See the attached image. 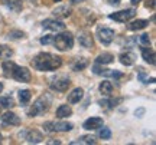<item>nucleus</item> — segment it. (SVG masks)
<instances>
[{
    "label": "nucleus",
    "mask_w": 156,
    "mask_h": 145,
    "mask_svg": "<svg viewBox=\"0 0 156 145\" xmlns=\"http://www.w3.org/2000/svg\"><path fill=\"white\" fill-rule=\"evenodd\" d=\"M62 65V58L56 56L49 52H41L34 58L32 61V66L36 71L41 72H51V71H56L59 69Z\"/></svg>",
    "instance_id": "f257e3e1"
},
{
    "label": "nucleus",
    "mask_w": 156,
    "mask_h": 145,
    "mask_svg": "<svg viewBox=\"0 0 156 145\" xmlns=\"http://www.w3.org/2000/svg\"><path fill=\"white\" fill-rule=\"evenodd\" d=\"M51 104H52V96L49 94H44L41 95L38 99L34 102V105L30 106V109L28 111L29 117H38V115H42L49 109Z\"/></svg>",
    "instance_id": "f03ea898"
},
{
    "label": "nucleus",
    "mask_w": 156,
    "mask_h": 145,
    "mask_svg": "<svg viewBox=\"0 0 156 145\" xmlns=\"http://www.w3.org/2000/svg\"><path fill=\"white\" fill-rule=\"evenodd\" d=\"M54 46H55L58 50L61 52H65V50L73 49L74 46V36L71 32H65V30H61L59 33L54 36Z\"/></svg>",
    "instance_id": "7ed1b4c3"
},
{
    "label": "nucleus",
    "mask_w": 156,
    "mask_h": 145,
    "mask_svg": "<svg viewBox=\"0 0 156 145\" xmlns=\"http://www.w3.org/2000/svg\"><path fill=\"white\" fill-rule=\"evenodd\" d=\"M73 124L67 122V121H48L44 124V129L45 132H68L73 129Z\"/></svg>",
    "instance_id": "20e7f679"
},
{
    "label": "nucleus",
    "mask_w": 156,
    "mask_h": 145,
    "mask_svg": "<svg viewBox=\"0 0 156 145\" xmlns=\"http://www.w3.org/2000/svg\"><path fill=\"white\" fill-rule=\"evenodd\" d=\"M134 16H136V10H134V9H124V10H120V12H116V13L108 15V17H110L112 20H116V22H119V23L130 22Z\"/></svg>",
    "instance_id": "39448f33"
},
{
    "label": "nucleus",
    "mask_w": 156,
    "mask_h": 145,
    "mask_svg": "<svg viewBox=\"0 0 156 145\" xmlns=\"http://www.w3.org/2000/svg\"><path fill=\"white\" fill-rule=\"evenodd\" d=\"M95 36L98 38V40H100L103 45H110L113 40H114L116 33H114V30L110 28H101V26H98Z\"/></svg>",
    "instance_id": "423d86ee"
},
{
    "label": "nucleus",
    "mask_w": 156,
    "mask_h": 145,
    "mask_svg": "<svg viewBox=\"0 0 156 145\" xmlns=\"http://www.w3.org/2000/svg\"><path fill=\"white\" fill-rule=\"evenodd\" d=\"M10 78H13L15 81H17V82L28 84V82H30V79H32V75H30V71H29L28 68L16 66L15 68V71H13V73H12Z\"/></svg>",
    "instance_id": "0eeeda50"
},
{
    "label": "nucleus",
    "mask_w": 156,
    "mask_h": 145,
    "mask_svg": "<svg viewBox=\"0 0 156 145\" xmlns=\"http://www.w3.org/2000/svg\"><path fill=\"white\" fill-rule=\"evenodd\" d=\"M69 86H71V81H69V78H65V76H59L51 82V89L56 91V92H65V91H68Z\"/></svg>",
    "instance_id": "6e6552de"
},
{
    "label": "nucleus",
    "mask_w": 156,
    "mask_h": 145,
    "mask_svg": "<svg viewBox=\"0 0 156 145\" xmlns=\"http://www.w3.org/2000/svg\"><path fill=\"white\" fill-rule=\"evenodd\" d=\"M20 137H23L29 144H41L44 141V135H42V132H39L38 129L23 131V132H20Z\"/></svg>",
    "instance_id": "1a4fd4ad"
},
{
    "label": "nucleus",
    "mask_w": 156,
    "mask_h": 145,
    "mask_svg": "<svg viewBox=\"0 0 156 145\" xmlns=\"http://www.w3.org/2000/svg\"><path fill=\"white\" fill-rule=\"evenodd\" d=\"M42 26H44V29H48V30H52V32L65 30V23L62 20H58V19H46V20L42 22Z\"/></svg>",
    "instance_id": "9d476101"
},
{
    "label": "nucleus",
    "mask_w": 156,
    "mask_h": 145,
    "mask_svg": "<svg viewBox=\"0 0 156 145\" xmlns=\"http://www.w3.org/2000/svg\"><path fill=\"white\" fill-rule=\"evenodd\" d=\"M78 43L85 48V49H91L94 46V39H93V35L87 32V30H81L78 33Z\"/></svg>",
    "instance_id": "9b49d317"
},
{
    "label": "nucleus",
    "mask_w": 156,
    "mask_h": 145,
    "mask_svg": "<svg viewBox=\"0 0 156 145\" xmlns=\"http://www.w3.org/2000/svg\"><path fill=\"white\" fill-rule=\"evenodd\" d=\"M103 124H104L103 118H100V117H91V118H88L87 121H84L83 128L87 129V131H95V129L101 128V127H103Z\"/></svg>",
    "instance_id": "f8f14e48"
},
{
    "label": "nucleus",
    "mask_w": 156,
    "mask_h": 145,
    "mask_svg": "<svg viewBox=\"0 0 156 145\" xmlns=\"http://www.w3.org/2000/svg\"><path fill=\"white\" fill-rule=\"evenodd\" d=\"M2 122L5 125H12V127H19L20 125V118L17 117L15 112L7 111L2 115Z\"/></svg>",
    "instance_id": "ddd939ff"
},
{
    "label": "nucleus",
    "mask_w": 156,
    "mask_h": 145,
    "mask_svg": "<svg viewBox=\"0 0 156 145\" xmlns=\"http://www.w3.org/2000/svg\"><path fill=\"white\" fill-rule=\"evenodd\" d=\"M119 59H120V63H122V65H124V66H133L134 63H136L137 56H136V53H134V52L127 50V52H123Z\"/></svg>",
    "instance_id": "4468645a"
},
{
    "label": "nucleus",
    "mask_w": 156,
    "mask_h": 145,
    "mask_svg": "<svg viewBox=\"0 0 156 145\" xmlns=\"http://www.w3.org/2000/svg\"><path fill=\"white\" fill-rule=\"evenodd\" d=\"M52 15H54L56 19H65V17L71 16V7L67 5H61L52 10Z\"/></svg>",
    "instance_id": "2eb2a0df"
},
{
    "label": "nucleus",
    "mask_w": 156,
    "mask_h": 145,
    "mask_svg": "<svg viewBox=\"0 0 156 145\" xmlns=\"http://www.w3.org/2000/svg\"><path fill=\"white\" fill-rule=\"evenodd\" d=\"M140 50H142V58L145 59L146 63H149V65H155V52H153V49H151L149 46H142L140 48Z\"/></svg>",
    "instance_id": "dca6fc26"
},
{
    "label": "nucleus",
    "mask_w": 156,
    "mask_h": 145,
    "mask_svg": "<svg viewBox=\"0 0 156 145\" xmlns=\"http://www.w3.org/2000/svg\"><path fill=\"white\" fill-rule=\"evenodd\" d=\"M0 2H2L7 9H10V10L15 12V13H19V12H22V9H23L22 0H0Z\"/></svg>",
    "instance_id": "f3484780"
},
{
    "label": "nucleus",
    "mask_w": 156,
    "mask_h": 145,
    "mask_svg": "<svg viewBox=\"0 0 156 145\" xmlns=\"http://www.w3.org/2000/svg\"><path fill=\"white\" fill-rule=\"evenodd\" d=\"M113 62H114V55L110 52H103L95 58V63L98 65H110Z\"/></svg>",
    "instance_id": "a211bd4d"
},
{
    "label": "nucleus",
    "mask_w": 156,
    "mask_h": 145,
    "mask_svg": "<svg viewBox=\"0 0 156 145\" xmlns=\"http://www.w3.org/2000/svg\"><path fill=\"white\" fill-rule=\"evenodd\" d=\"M83 95H84L83 88H75V89H73L68 94V102L69 104H78L80 101L83 99Z\"/></svg>",
    "instance_id": "6ab92c4d"
},
{
    "label": "nucleus",
    "mask_w": 156,
    "mask_h": 145,
    "mask_svg": "<svg viewBox=\"0 0 156 145\" xmlns=\"http://www.w3.org/2000/svg\"><path fill=\"white\" fill-rule=\"evenodd\" d=\"M56 118L59 119H64V118H68L73 115V108L69 105H59L56 108V112H55Z\"/></svg>",
    "instance_id": "aec40b11"
},
{
    "label": "nucleus",
    "mask_w": 156,
    "mask_h": 145,
    "mask_svg": "<svg viewBox=\"0 0 156 145\" xmlns=\"http://www.w3.org/2000/svg\"><path fill=\"white\" fill-rule=\"evenodd\" d=\"M149 26V20L146 19H137V20H133L132 23H129V30H142Z\"/></svg>",
    "instance_id": "412c9836"
},
{
    "label": "nucleus",
    "mask_w": 156,
    "mask_h": 145,
    "mask_svg": "<svg viewBox=\"0 0 156 145\" xmlns=\"http://www.w3.org/2000/svg\"><path fill=\"white\" fill-rule=\"evenodd\" d=\"M17 65L13 61H9V59H6L5 62H3V65H2V69H3V75H5L6 78H10L12 73H13V71H15V68H16Z\"/></svg>",
    "instance_id": "4be33fe9"
},
{
    "label": "nucleus",
    "mask_w": 156,
    "mask_h": 145,
    "mask_svg": "<svg viewBox=\"0 0 156 145\" xmlns=\"http://www.w3.org/2000/svg\"><path fill=\"white\" fill-rule=\"evenodd\" d=\"M98 89H100L101 95L110 96L113 94V84L110 82V81H103V82L100 84V86H98Z\"/></svg>",
    "instance_id": "5701e85b"
},
{
    "label": "nucleus",
    "mask_w": 156,
    "mask_h": 145,
    "mask_svg": "<svg viewBox=\"0 0 156 145\" xmlns=\"http://www.w3.org/2000/svg\"><path fill=\"white\" fill-rule=\"evenodd\" d=\"M88 59H85V58H78L77 61L73 63V71L75 72H80V71H84L85 68L88 66Z\"/></svg>",
    "instance_id": "b1692460"
},
{
    "label": "nucleus",
    "mask_w": 156,
    "mask_h": 145,
    "mask_svg": "<svg viewBox=\"0 0 156 145\" xmlns=\"http://www.w3.org/2000/svg\"><path fill=\"white\" fill-rule=\"evenodd\" d=\"M97 141H95V138L93 137V135H83V137H80L78 138V141H73L71 142V145H78V144H95Z\"/></svg>",
    "instance_id": "393cba45"
},
{
    "label": "nucleus",
    "mask_w": 156,
    "mask_h": 145,
    "mask_svg": "<svg viewBox=\"0 0 156 145\" xmlns=\"http://www.w3.org/2000/svg\"><path fill=\"white\" fill-rule=\"evenodd\" d=\"M30 98H32V94H30L29 89H23L19 92V102L22 105H28L29 102H30Z\"/></svg>",
    "instance_id": "a878e982"
},
{
    "label": "nucleus",
    "mask_w": 156,
    "mask_h": 145,
    "mask_svg": "<svg viewBox=\"0 0 156 145\" xmlns=\"http://www.w3.org/2000/svg\"><path fill=\"white\" fill-rule=\"evenodd\" d=\"M15 106V99L12 96H2L0 98V108H5V109H10Z\"/></svg>",
    "instance_id": "bb28decb"
},
{
    "label": "nucleus",
    "mask_w": 156,
    "mask_h": 145,
    "mask_svg": "<svg viewBox=\"0 0 156 145\" xmlns=\"http://www.w3.org/2000/svg\"><path fill=\"white\" fill-rule=\"evenodd\" d=\"M13 50L6 45H0V59H10Z\"/></svg>",
    "instance_id": "cd10ccee"
},
{
    "label": "nucleus",
    "mask_w": 156,
    "mask_h": 145,
    "mask_svg": "<svg viewBox=\"0 0 156 145\" xmlns=\"http://www.w3.org/2000/svg\"><path fill=\"white\" fill-rule=\"evenodd\" d=\"M7 36H9V39L19 40V39H23V38H25V32H22V30H10Z\"/></svg>",
    "instance_id": "c85d7f7f"
},
{
    "label": "nucleus",
    "mask_w": 156,
    "mask_h": 145,
    "mask_svg": "<svg viewBox=\"0 0 156 145\" xmlns=\"http://www.w3.org/2000/svg\"><path fill=\"white\" fill-rule=\"evenodd\" d=\"M98 137H100L101 140H110V138H112V131H110V128H101L100 132H98Z\"/></svg>",
    "instance_id": "c756f323"
},
{
    "label": "nucleus",
    "mask_w": 156,
    "mask_h": 145,
    "mask_svg": "<svg viewBox=\"0 0 156 145\" xmlns=\"http://www.w3.org/2000/svg\"><path fill=\"white\" fill-rule=\"evenodd\" d=\"M140 43H142V46H149V45H151V39H149V35H147V33L140 35Z\"/></svg>",
    "instance_id": "7c9ffc66"
},
{
    "label": "nucleus",
    "mask_w": 156,
    "mask_h": 145,
    "mask_svg": "<svg viewBox=\"0 0 156 145\" xmlns=\"http://www.w3.org/2000/svg\"><path fill=\"white\" fill-rule=\"evenodd\" d=\"M54 42V36L52 35H46L44 38H41V45H49Z\"/></svg>",
    "instance_id": "2f4dec72"
},
{
    "label": "nucleus",
    "mask_w": 156,
    "mask_h": 145,
    "mask_svg": "<svg viewBox=\"0 0 156 145\" xmlns=\"http://www.w3.org/2000/svg\"><path fill=\"white\" fill-rule=\"evenodd\" d=\"M146 7L147 9H155V0H146Z\"/></svg>",
    "instance_id": "473e14b6"
},
{
    "label": "nucleus",
    "mask_w": 156,
    "mask_h": 145,
    "mask_svg": "<svg viewBox=\"0 0 156 145\" xmlns=\"http://www.w3.org/2000/svg\"><path fill=\"white\" fill-rule=\"evenodd\" d=\"M107 2H108L110 5H119V3H120L122 0H107Z\"/></svg>",
    "instance_id": "72a5a7b5"
},
{
    "label": "nucleus",
    "mask_w": 156,
    "mask_h": 145,
    "mask_svg": "<svg viewBox=\"0 0 156 145\" xmlns=\"http://www.w3.org/2000/svg\"><path fill=\"white\" fill-rule=\"evenodd\" d=\"M143 112H145V109H139V111H136L134 114H136V117H139V115H142Z\"/></svg>",
    "instance_id": "f704fd0d"
},
{
    "label": "nucleus",
    "mask_w": 156,
    "mask_h": 145,
    "mask_svg": "<svg viewBox=\"0 0 156 145\" xmlns=\"http://www.w3.org/2000/svg\"><path fill=\"white\" fill-rule=\"evenodd\" d=\"M130 2H132V5H133V6H136V5H139L142 0H130Z\"/></svg>",
    "instance_id": "c9c22d12"
},
{
    "label": "nucleus",
    "mask_w": 156,
    "mask_h": 145,
    "mask_svg": "<svg viewBox=\"0 0 156 145\" xmlns=\"http://www.w3.org/2000/svg\"><path fill=\"white\" fill-rule=\"evenodd\" d=\"M48 144H61V141H49V142H48Z\"/></svg>",
    "instance_id": "e433bc0d"
},
{
    "label": "nucleus",
    "mask_w": 156,
    "mask_h": 145,
    "mask_svg": "<svg viewBox=\"0 0 156 145\" xmlns=\"http://www.w3.org/2000/svg\"><path fill=\"white\" fill-rule=\"evenodd\" d=\"M3 88H5V86H3V84L0 82V94H2V91H3Z\"/></svg>",
    "instance_id": "4c0bfd02"
},
{
    "label": "nucleus",
    "mask_w": 156,
    "mask_h": 145,
    "mask_svg": "<svg viewBox=\"0 0 156 145\" xmlns=\"http://www.w3.org/2000/svg\"><path fill=\"white\" fill-rule=\"evenodd\" d=\"M73 3H80V2H83V0H71Z\"/></svg>",
    "instance_id": "58836bf2"
},
{
    "label": "nucleus",
    "mask_w": 156,
    "mask_h": 145,
    "mask_svg": "<svg viewBox=\"0 0 156 145\" xmlns=\"http://www.w3.org/2000/svg\"><path fill=\"white\" fill-rule=\"evenodd\" d=\"M0 142H2V134H0Z\"/></svg>",
    "instance_id": "ea45409f"
},
{
    "label": "nucleus",
    "mask_w": 156,
    "mask_h": 145,
    "mask_svg": "<svg viewBox=\"0 0 156 145\" xmlns=\"http://www.w3.org/2000/svg\"><path fill=\"white\" fill-rule=\"evenodd\" d=\"M54 2H61V0H54Z\"/></svg>",
    "instance_id": "a19ab883"
}]
</instances>
